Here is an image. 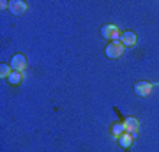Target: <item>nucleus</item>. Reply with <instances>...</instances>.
Returning a JSON list of instances; mask_svg holds the SVG:
<instances>
[{
	"mask_svg": "<svg viewBox=\"0 0 159 152\" xmlns=\"http://www.w3.org/2000/svg\"><path fill=\"white\" fill-rule=\"evenodd\" d=\"M104 53H106L108 58H120V57L124 55V44H122L120 41H111V43L106 46Z\"/></svg>",
	"mask_w": 159,
	"mask_h": 152,
	"instance_id": "1",
	"label": "nucleus"
},
{
	"mask_svg": "<svg viewBox=\"0 0 159 152\" xmlns=\"http://www.w3.org/2000/svg\"><path fill=\"white\" fill-rule=\"evenodd\" d=\"M152 89H154V85L150 83V81H147V80H140V81H136V83H134V94H136L138 97L150 96Z\"/></svg>",
	"mask_w": 159,
	"mask_h": 152,
	"instance_id": "2",
	"label": "nucleus"
},
{
	"mask_svg": "<svg viewBox=\"0 0 159 152\" xmlns=\"http://www.w3.org/2000/svg\"><path fill=\"white\" fill-rule=\"evenodd\" d=\"M101 35L104 39H111V41H120V32L117 25H102L101 28Z\"/></svg>",
	"mask_w": 159,
	"mask_h": 152,
	"instance_id": "3",
	"label": "nucleus"
},
{
	"mask_svg": "<svg viewBox=\"0 0 159 152\" xmlns=\"http://www.w3.org/2000/svg\"><path fill=\"white\" fill-rule=\"evenodd\" d=\"M9 66L12 67V71L23 73L25 67H27V58H25V55H21V53H14V55L11 57V64H9Z\"/></svg>",
	"mask_w": 159,
	"mask_h": 152,
	"instance_id": "4",
	"label": "nucleus"
},
{
	"mask_svg": "<svg viewBox=\"0 0 159 152\" xmlns=\"http://www.w3.org/2000/svg\"><path fill=\"white\" fill-rule=\"evenodd\" d=\"M7 11L11 12V14H14V16H21L27 11V2H23V0H11Z\"/></svg>",
	"mask_w": 159,
	"mask_h": 152,
	"instance_id": "5",
	"label": "nucleus"
},
{
	"mask_svg": "<svg viewBox=\"0 0 159 152\" xmlns=\"http://www.w3.org/2000/svg\"><path fill=\"white\" fill-rule=\"evenodd\" d=\"M124 126H125V131H127V133H131L133 136H136L138 129H140V122H138V118L127 117V118L124 120Z\"/></svg>",
	"mask_w": 159,
	"mask_h": 152,
	"instance_id": "6",
	"label": "nucleus"
},
{
	"mask_svg": "<svg viewBox=\"0 0 159 152\" xmlns=\"http://www.w3.org/2000/svg\"><path fill=\"white\" fill-rule=\"evenodd\" d=\"M136 41H138L136 34H134V32H131V30H125L124 34L120 35V43L124 44V48H125V46H134V44H136Z\"/></svg>",
	"mask_w": 159,
	"mask_h": 152,
	"instance_id": "7",
	"label": "nucleus"
},
{
	"mask_svg": "<svg viewBox=\"0 0 159 152\" xmlns=\"http://www.w3.org/2000/svg\"><path fill=\"white\" fill-rule=\"evenodd\" d=\"M117 140H119L120 147H124V149H129V147L134 143V136L131 135V133H127V131H125V133H122V135H120Z\"/></svg>",
	"mask_w": 159,
	"mask_h": 152,
	"instance_id": "8",
	"label": "nucleus"
},
{
	"mask_svg": "<svg viewBox=\"0 0 159 152\" xmlns=\"http://www.w3.org/2000/svg\"><path fill=\"white\" fill-rule=\"evenodd\" d=\"M122 133H125V126L124 122H115L113 126H111V135L115 136V138H119Z\"/></svg>",
	"mask_w": 159,
	"mask_h": 152,
	"instance_id": "9",
	"label": "nucleus"
},
{
	"mask_svg": "<svg viewBox=\"0 0 159 152\" xmlns=\"http://www.w3.org/2000/svg\"><path fill=\"white\" fill-rule=\"evenodd\" d=\"M21 80H23V73H18V71H12L11 76L7 78V81L11 85H20L21 83Z\"/></svg>",
	"mask_w": 159,
	"mask_h": 152,
	"instance_id": "10",
	"label": "nucleus"
},
{
	"mask_svg": "<svg viewBox=\"0 0 159 152\" xmlns=\"http://www.w3.org/2000/svg\"><path fill=\"white\" fill-rule=\"evenodd\" d=\"M11 73H12L11 66H7V64H2V66H0V78H9Z\"/></svg>",
	"mask_w": 159,
	"mask_h": 152,
	"instance_id": "11",
	"label": "nucleus"
}]
</instances>
